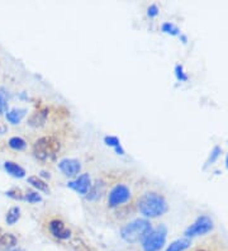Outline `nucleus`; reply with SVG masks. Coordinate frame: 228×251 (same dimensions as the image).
Masks as SVG:
<instances>
[{
	"mask_svg": "<svg viewBox=\"0 0 228 251\" xmlns=\"http://www.w3.org/2000/svg\"><path fill=\"white\" fill-rule=\"evenodd\" d=\"M137 209L143 217H161L169 211V204L164 196L156 192H147L138 198Z\"/></svg>",
	"mask_w": 228,
	"mask_h": 251,
	"instance_id": "f257e3e1",
	"label": "nucleus"
},
{
	"mask_svg": "<svg viewBox=\"0 0 228 251\" xmlns=\"http://www.w3.org/2000/svg\"><path fill=\"white\" fill-rule=\"evenodd\" d=\"M152 225L146 218H137L128 222L121 228V237L128 244L142 242L143 239L151 232Z\"/></svg>",
	"mask_w": 228,
	"mask_h": 251,
	"instance_id": "f03ea898",
	"label": "nucleus"
},
{
	"mask_svg": "<svg viewBox=\"0 0 228 251\" xmlns=\"http://www.w3.org/2000/svg\"><path fill=\"white\" fill-rule=\"evenodd\" d=\"M61 149V142L55 136H43L33 145V155L38 161H47L56 156Z\"/></svg>",
	"mask_w": 228,
	"mask_h": 251,
	"instance_id": "7ed1b4c3",
	"label": "nucleus"
},
{
	"mask_svg": "<svg viewBox=\"0 0 228 251\" xmlns=\"http://www.w3.org/2000/svg\"><path fill=\"white\" fill-rule=\"evenodd\" d=\"M167 237V228L164 225H160L156 228H152L151 232L143 239V251H160L164 248Z\"/></svg>",
	"mask_w": 228,
	"mask_h": 251,
	"instance_id": "20e7f679",
	"label": "nucleus"
},
{
	"mask_svg": "<svg viewBox=\"0 0 228 251\" xmlns=\"http://www.w3.org/2000/svg\"><path fill=\"white\" fill-rule=\"evenodd\" d=\"M213 228H214V222H213L212 218L209 216L202 215L186 228L184 235H185L186 239H192V237H197V236L207 235Z\"/></svg>",
	"mask_w": 228,
	"mask_h": 251,
	"instance_id": "39448f33",
	"label": "nucleus"
},
{
	"mask_svg": "<svg viewBox=\"0 0 228 251\" xmlns=\"http://www.w3.org/2000/svg\"><path fill=\"white\" fill-rule=\"evenodd\" d=\"M131 189L126 184H116L108 194L109 208H118L131 199Z\"/></svg>",
	"mask_w": 228,
	"mask_h": 251,
	"instance_id": "423d86ee",
	"label": "nucleus"
},
{
	"mask_svg": "<svg viewBox=\"0 0 228 251\" xmlns=\"http://www.w3.org/2000/svg\"><path fill=\"white\" fill-rule=\"evenodd\" d=\"M58 170L66 176V178H76L81 172V164L76 159H62L58 162Z\"/></svg>",
	"mask_w": 228,
	"mask_h": 251,
	"instance_id": "0eeeda50",
	"label": "nucleus"
},
{
	"mask_svg": "<svg viewBox=\"0 0 228 251\" xmlns=\"http://www.w3.org/2000/svg\"><path fill=\"white\" fill-rule=\"evenodd\" d=\"M49 230L55 239L57 240H69L71 237V231L64 224V221L60 218H52L49 222Z\"/></svg>",
	"mask_w": 228,
	"mask_h": 251,
	"instance_id": "6e6552de",
	"label": "nucleus"
},
{
	"mask_svg": "<svg viewBox=\"0 0 228 251\" xmlns=\"http://www.w3.org/2000/svg\"><path fill=\"white\" fill-rule=\"evenodd\" d=\"M67 187L70 188V189H73L74 192H76L77 194H80V196L85 197L91 187L90 175H89L88 173H85V174H81L79 175V176H76L75 180L69 181Z\"/></svg>",
	"mask_w": 228,
	"mask_h": 251,
	"instance_id": "1a4fd4ad",
	"label": "nucleus"
},
{
	"mask_svg": "<svg viewBox=\"0 0 228 251\" xmlns=\"http://www.w3.org/2000/svg\"><path fill=\"white\" fill-rule=\"evenodd\" d=\"M47 117H49V109H47V108L38 109L29 117L28 125H29L30 127H34V128L42 127V126H45L46 121H47Z\"/></svg>",
	"mask_w": 228,
	"mask_h": 251,
	"instance_id": "9d476101",
	"label": "nucleus"
},
{
	"mask_svg": "<svg viewBox=\"0 0 228 251\" xmlns=\"http://www.w3.org/2000/svg\"><path fill=\"white\" fill-rule=\"evenodd\" d=\"M104 189H105V184H104L103 180H97L94 184H91L90 189H89L88 194L85 196L86 201H89V202H95V201H98V199L103 196Z\"/></svg>",
	"mask_w": 228,
	"mask_h": 251,
	"instance_id": "9b49d317",
	"label": "nucleus"
},
{
	"mask_svg": "<svg viewBox=\"0 0 228 251\" xmlns=\"http://www.w3.org/2000/svg\"><path fill=\"white\" fill-rule=\"evenodd\" d=\"M4 169L5 172L9 175H12L13 178L22 179L25 176V170L22 168L21 165H18L17 162L14 161H5L4 162Z\"/></svg>",
	"mask_w": 228,
	"mask_h": 251,
	"instance_id": "f8f14e48",
	"label": "nucleus"
},
{
	"mask_svg": "<svg viewBox=\"0 0 228 251\" xmlns=\"http://www.w3.org/2000/svg\"><path fill=\"white\" fill-rule=\"evenodd\" d=\"M18 244V239L13 233H3L0 235V250H10Z\"/></svg>",
	"mask_w": 228,
	"mask_h": 251,
	"instance_id": "ddd939ff",
	"label": "nucleus"
},
{
	"mask_svg": "<svg viewBox=\"0 0 228 251\" xmlns=\"http://www.w3.org/2000/svg\"><path fill=\"white\" fill-rule=\"evenodd\" d=\"M25 113H27V110L25 109H21V108H15V109L8 110L5 114L6 121L12 125H19L22 122V120L25 118Z\"/></svg>",
	"mask_w": 228,
	"mask_h": 251,
	"instance_id": "4468645a",
	"label": "nucleus"
},
{
	"mask_svg": "<svg viewBox=\"0 0 228 251\" xmlns=\"http://www.w3.org/2000/svg\"><path fill=\"white\" fill-rule=\"evenodd\" d=\"M190 245H192L190 239H186V237H184V239H177L167 246L166 251H185L190 248Z\"/></svg>",
	"mask_w": 228,
	"mask_h": 251,
	"instance_id": "2eb2a0df",
	"label": "nucleus"
},
{
	"mask_svg": "<svg viewBox=\"0 0 228 251\" xmlns=\"http://www.w3.org/2000/svg\"><path fill=\"white\" fill-rule=\"evenodd\" d=\"M104 144H105L106 146L113 147L114 151H116L118 155H125L126 153L125 149L122 147L121 141H119V138L117 137V136H105V137H104Z\"/></svg>",
	"mask_w": 228,
	"mask_h": 251,
	"instance_id": "dca6fc26",
	"label": "nucleus"
},
{
	"mask_svg": "<svg viewBox=\"0 0 228 251\" xmlns=\"http://www.w3.org/2000/svg\"><path fill=\"white\" fill-rule=\"evenodd\" d=\"M28 183H29L34 189L38 190V192H45V193L50 192L49 184L46 183L45 180H42L40 176H29V178H28Z\"/></svg>",
	"mask_w": 228,
	"mask_h": 251,
	"instance_id": "f3484780",
	"label": "nucleus"
},
{
	"mask_svg": "<svg viewBox=\"0 0 228 251\" xmlns=\"http://www.w3.org/2000/svg\"><path fill=\"white\" fill-rule=\"evenodd\" d=\"M21 218V208L19 207H12V208L8 211L5 216V222L6 225H9V226H13L19 221Z\"/></svg>",
	"mask_w": 228,
	"mask_h": 251,
	"instance_id": "a211bd4d",
	"label": "nucleus"
},
{
	"mask_svg": "<svg viewBox=\"0 0 228 251\" xmlns=\"http://www.w3.org/2000/svg\"><path fill=\"white\" fill-rule=\"evenodd\" d=\"M8 145H9L10 149H13L15 151H23L27 149V142H25V140L19 137V136H14V137L9 138Z\"/></svg>",
	"mask_w": 228,
	"mask_h": 251,
	"instance_id": "6ab92c4d",
	"label": "nucleus"
},
{
	"mask_svg": "<svg viewBox=\"0 0 228 251\" xmlns=\"http://www.w3.org/2000/svg\"><path fill=\"white\" fill-rule=\"evenodd\" d=\"M221 153H222V147L218 146V145L213 147L212 151H210V153H209V156H208L207 161H205L204 169H207L208 166L213 165V164H214V162H216L219 157H221Z\"/></svg>",
	"mask_w": 228,
	"mask_h": 251,
	"instance_id": "aec40b11",
	"label": "nucleus"
},
{
	"mask_svg": "<svg viewBox=\"0 0 228 251\" xmlns=\"http://www.w3.org/2000/svg\"><path fill=\"white\" fill-rule=\"evenodd\" d=\"M161 31L166 34H170V36H180L181 34L179 27L171 23V22H165L164 25H161Z\"/></svg>",
	"mask_w": 228,
	"mask_h": 251,
	"instance_id": "412c9836",
	"label": "nucleus"
},
{
	"mask_svg": "<svg viewBox=\"0 0 228 251\" xmlns=\"http://www.w3.org/2000/svg\"><path fill=\"white\" fill-rule=\"evenodd\" d=\"M25 201L28 203H40L42 202V197L38 194V192H33V190H28L25 193Z\"/></svg>",
	"mask_w": 228,
	"mask_h": 251,
	"instance_id": "4be33fe9",
	"label": "nucleus"
},
{
	"mask_svg": "<svg viewBox=\"0 0 228 251\" xmlns=\"http://www.w3.org/2000/svg\"><path fill=\"white\" fill-rule=\"evenodd\" d=\"M175 76H177V79L179 80L180 83H182V81H188L189 80V76L188 74L184 71V66L180 64H177V66H175Z\"/></svg>",
	"mask_w": 228,
	"mask_h": 251,
	"instance_id": "5701e85b",
	"label": "nucleus"
},
{
	"mask_svg": "<svg viewBox=\"0 0 228 251\" xmlns=\"http://www.w3.org/2000/svg\"><path fill=\"white\" fill-rule=\"evenodd\" d=\"M8 112V95L3 89L0 90V114Z\"/></svg>",
	"mask_w": 228,
	"mask_h": 251,
	"instance_id": "b1692460",
	"label": "nucleus"
},
{
	"mask_svg": "<svg viewBox=\"0 0 228 251\" xmlns=\"http://www.w3.org/2000/svg\"><path fill=\"white\" fill-rule=\"evenodd\" d=\"M5 194L9 197V198L15 199V201H25V193H23L21 189H17V188L8 190Z\"/></svg>",
	"mask_w": 228,
	"mask_h": 251,
	"instance_id": "393cba45",
	"label": "nucleus"
},
{
	"mask_svg": "<svg viewBox=\"0 0 228 251\" xmlns=\"http://www.w3.org/2000/svg\"><path fill=\"white\" fill-rule=\"evenodd\" d=\"M158 12H160V9H158V6L156 5V4H151V5L147 8V16H149L150 18H155V17H157Z\"/></svg>",
	"mask_w": 228,
	"mask_h": 251,
	"instance_id": "a878e982",
	"label": "nucleus"
},
{
	"mask_svg": "<svg viewBox=\"0 0 228 251\" xmlns=\"http://www.w3.org/2000/svg\"><path fill=\"white\" fill-rule=\"evenodd\" d=\"M179 37H180V41H181L184 45H186V43H188V37H186L185 34H180Z\"/></svg>",
	"mask_w": 228,
	"mask_h": 251,
	"instance_id": "bb28decb",
	"label": "nucleus"
},
{
	"mask_svg": "<svg viewBox=\"0 0 228 251\" xmlns=\"http://www.w3.org/2000/svg\"><path fill=\"white\" fill-rule=\"evenodd\" d=\"M6 251H25V250H23V249H17V248H14V249H10V250H6Z\"/></svg>",
	"mask_w": 228,
	"mask_h": 251,
	"instance_id": "cd10ccee",
	"label": "nucleus"
},
{
	"mask_svg": "<svg viewBox=\"0 0 228 251\" xmlns=\"http://www.w3.org/2000/svg\"><path fill=\"white\" fill-rule=\"evenodd\" d=\"M227 144H228V141H227ZM226 168H227V170H228V152H227V156H226Z\"/></svg>",
	"mask_w": 228,
	"mask_h": 251,
	"instance_id": "c85d7f7f",
	"label": "nucleus"
},
{
	"mask_svg": "<svg viewBox=\"0 0 228 251\" xmlns=\"http://www.w3.org/2000/svg\"><path fill=\"white\" fill-rule=\"evenodd\" d=\"M195 251H209V250H207V249H198V250Z\"/></svg>",
	"mask_w": 228,
	"mask_h": 251,
	"instance_id": "c756f323",
	"label": "nucleus"
},
{
	"mask_svg": "<svg viewBox=\"0 0 228 251\" xmlns=\"http://www.w3.org/2000/svg\"><path fill=\"white\" fill-rule=\"evenodd\" d=\"M0 235H1V230H0Z\"/></svg>",
	"mask_w": 228,
	"mask_h": 251,
	"instance_id": "7c9ffc66",
	"label": "nucleus"
}]
</instances>
